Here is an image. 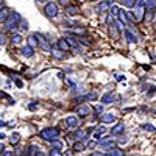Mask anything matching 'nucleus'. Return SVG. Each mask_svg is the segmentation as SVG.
<instances>
[{"mask_svg": "<svg viewBox=\"0 0 156 156\" xmlns=\"http://www.w3.org/2000/svg\"><path fill=\"white\" fill-rule=\"evenodd\" d=\"M39 136H41L44 140L51 142V140H55L59 136V129L58 128H45V129H42V131L39 133Z\"/></svg>", "mask_w": 156, "mask_h": 156, "instance_id": "nucleus-1", "label": "nucleus"}, {"mask_svg": "<svg viewBox=\"0 0 156 156\" xmlns=\"http://www.w3.org/2000/svg\"><path fill=\"white\" fill-rule=\"evenodd\" d=\"M19 22H22V20H20V14H17V12H11L9 17H8V20L5 22V30L11 31Z\"/></svg>", "mask_w": 156, "mask_h": 156, "instance_id": "nucleus-2", "label": "nucleus"}, {"mask_svg": "<svg viewBox=\"0 0 156 156\" xmlns=\"http://www.w3.org/2000/svg\"><path fill=\"white\" fill-rule=\"evenodd\" d=\"M44 12H45V16H47V17H56V16H58V12H59L58 5L53 3V2L45 3V6H44Z\"/></svg>", "mask_w": 156, "mask_h": 156, "instance_id": "nucleus-3", "label": "nucleus"}, {"mask_svg": "<svg viewBox=\"0 0 156 156\" xmlns=\"http://www.w3.org/2000/svg\"><path fill=\"white\" fill-rule=\"evenodd\" d=\"M98 145H100L101 148H105V150L111 151L112 148H115V139H114V137L103 139V140H100V142H98Z\"/></svg>", "mask_w": 156, "mask_h": 156, "instance_id": "nucleus-4", "label": "nucleus"}, {"mask_svg": "<svg viewBox=\"0 0 156 156\" xmlns=\"http://www.w3.org/2000/svg\"><path fill=\"white\" fill-rule=\"evenodd\" d=\"M36 36H37V39H39V45H41L42 50H45V51H51V50H53V48H51V45H50V42H48V39H47L44 34L36 33Z\"/></svg>", "mask_w": 156, "mask_h": 156, "instance_id": "nucleus-5", "label": "nucleus"}, {"mask_svg": "<svg viewBox=\"0 0 156 156\" xmlns=\"http://www.w3.org/2000/svg\"><path fill=\"white\" fill-rule=\"evenodd\" d=\"M145 9H147V6L145 5H137L136 6V12H134V16H136V20H142L144 19V16H145Z\"/></svg>", "mask_w": 156, "mask_h": 156, "instance_id": "nucleus-6", "label": "nucleus"}, {"mask_svg": "<svg viewBox=\"0 0 156 156\" xmlns=\"http://www.w3.org/2000/svg\"><path fill=\"white\" fill-rule=\"evenodd\" d=\"M125 39H126L129 44H136V42H137V36H136L131 30H129V28L125 30Z\"/></svg>", "mask_w": 156, "mask_h": 156, "instance_id": "nucleus-7", "label": "nucleus"}, {"mask_svg": "<svg viewBox=\"0 0 156 156\" xmlns=\"http://www.w3.org/2000/svg\"><path fill=\"white\" fill-rule=\"evenodd\" d=\"M66 125L69 128H76L78 126V117L76 115H67L66 117Z\"/></svg>", "mask_w": 156, "mask_h": 156, "instance_id": "nucleus-8", "label": "nucleus"}, {"mask_svg": "<svg viewBox=\"0 0 156 156\" xmlns=\"http://www.w3.org/2000/svg\"><path fill=\"white\" fill-rule=\"evenodd\" d=\"M100 120H101V123H112V122H115V115L112 112H106L100 117Z\"/></svg>", "mask_w": 156, "mask_h": 156, "instance_id": "nucleus-9", "label": "nucleus"}, {"mask_svg": "<svg viewBox=\"0 0 156 156\" xmlns=\"http://www.w3.org/2000/svg\"><path fill=\"white\" fill-rule=\"evenodd\" d=\"M76 114H78V115H81V117H86V115L90 114V108H89L87 105H81V106H78V108H76Z\"/></svg>", "mask_w": 156, "mask_h": 156, "instance_id": "nucleus-10", "label": "nucleus"}, {"mask_svg": "<svg viewBox=\"0 0 156 156\" xmlns=\"http://www.w3.org/2000/svg\"><path fill=\"white\" fill-rule=\"evenodd\" d=\"M115 100V94L114 92H106L105 95L101 97V103L103 105H108V103H112Z\"/></svg>", "mask_w": 156, "mask_h": 156, "instance_id": "nucleus-11", "label": "nucleus"}, {"mask_svg": "<svg viewBox=\"0 0 156 156\" xmlns=\"http://www.w3.org/2000/svg\"><path fill=\"white\" fill-rule=\"evenodd\" d=\"M58 48L67 53V50L70 48V44L67 42V39H59V41H58Z\"/></svg>", "mask_w": 156, "mask_h": 156, "instance_id": "nucleus-12", "label": "nucleus"}, {"mask_svg": "<svg viewBox=\"0 0 156 156\" xmlns=\"http://www.w3.org/2000/svg\"><path fill=\"white\" fill-rule=\"evenodd\" d=\"M123 133H125V125H122V123L115 125V126L112 128V134H114V136H119V134H123Z\"/></svg>", "mask_w": 156, "mask_h": 156, "instance_id": "nucleus-13", "label": "nucleus"}, {"mask_svg": "<svg viewBox=\"0 0 156 156\" xmlns=\"http://www.w3.org/2000/svg\"><path fill=\"white\" fill-rule=\"evenodd\" d=\"M33 53H34V50H33V47H30V45H25V47H22V55L23 56H33Z\"/></svg>", "mask_w": 156, "mask_h": 156, "instance_id": "nucleus-14", "label": "nucleus"}, {"mask_svg": "<svg viewBox=\"0 0 156 156\" xmlns=\"http://www.w3.org/2000/svg\"><path fill=\"white\" fill-rule=\"evenodd\" d=\"M106 156H125V153H123V150H120V148H112L111 151L106 153Z\"/></svg>", "mask_w": 156, "mask_h": 156, "instance_id": "nucleus-15", "label": "nucleus"}, {"mask_svg": "<svg viewBox=\"0 0 156 156\" xmlns=\"http://www.w3.org/2000/svg\"><path fill=\"white\" fill-rule=\"evenodd\" d=\"M37 151H39V148H37L36 145H31V147L27 148V153H25V156H36Z\"/></svg>", "mask_w": 156, "mask_h": 156, "instance_id": "nucleus-16", "label": "nucleus"}, {"mask_svg": "<svg viewBox=\"0 0 156 156\" xmlns=\"http://www.w3.org/2000/svg\"><path fill=\"white\" fill-rule=\"evenodd\" d=\"M51 55H53L55 58H58V59H64V58H66V51H62V50H51Z\"/></svg>", "mask_w": 156, "mask_h": 156, "instance_id": "nucleus-17", "label": "nucleus"}, {"mask_svg": "<svg viewBox=\"0 0 156 156\" xmlns=\"http://www.w3.org/2000/svg\"><path fill=\"white\" fill-rule=\"evenodd\" d=\"M37 44H39V39H37V36H36V34H33V36H30V37H28V45H30V47H33V48H34Z\"/></svg>", "mask_w": 156, "mask_h": 156, "instance_id": "nucleus-18", "label": "nucleus"}, {"mask_svg": "<svg viewBox=\"0 0 156 156\" xmlns=\"http://www.w3.org/2000/svg\"><path fill=\"white\" fill-rule=\"evenodd\" d=\"M136 0H123L122 2V5L123 6H126V8H136Z\"/></svg>", "mask_w": 156, "mask_h": 156, "instance_id": "nucleus-19", "label": "nucleus"}, {"mask_svg": "<svg viewBox=\"0 0 156 156\" xmlns=\"http://www.w3.org/2000/svg\"><path fill=\"white\" fill-rule=\"evenodd\" d=\"M142 128H144L145 131H150V133H154L156 131L154 125H151V123H144V125H142Z\"/></svg>", "mask_w": 156, "mask_h": 156, "instance_id": "nucleus-20", "label": "nucleus"}, {"mask_svg": "<svg viewBox=\"0 0 156 156\" xmlns=\"http://www.w3.org/2000/svg\"><path fill=\"white\" fill-rule=\"evenodd\" d=\"M114 25L117 27V30H126L125 25H123V22H122L120 19H114Z\"/></svg>", "mask_w": 156, "mask_h": 156, "instance_id": "nucleus-21", "label": "nucleus"}, {"mask_svg": "<svg viewBox=\"0 0 156 156\" xmlns=\"http://www.w3.org/2000/svg\"><path fill=\"white\" fill-rule=\"evenodd\" d=\"M73 150H75V151H83V150H84V144H81L80 140L75 142V144H73Z\"/></svg>", "mask_w": 156, "mask_h": 156, "instance_id": "nucleus-22", "label": "nucleus"}, {"mask_svg": "<svg viewBox=\"0 0 156 156\" xmlns=\"http://www.w3.org/2000/svg\"><path fill=\"white\" fill-rule=\"evenodd\" d=\"M11 42L14 44V45H16V44H20V42H22V36H20V34H14V36L11 37Z\"/></svg>", "mask_w": 156, "mask_h": 156, "instance_id": "nucleus-23", "label": "nucleus"}, {"mask_svg": "<svg viewBox=\"0 0 156 156\" xmlns=\"http://www.w3.org/2000/svg\"><path fill=\"white\" fill-rule=\"evenodd\" d=\"M111 14L114 16V19H117V16H120V9L117 6H111Z\"/></svg>", "mask_w": 156, "mask_h": 156, "instance_id": "nucleus-24", "label": "nucleus"}, {"mask_svg": "<svg viewBox=\"0 0 156 156\" xmlns=\"http://www.w3.org/2000/svg\"><path fill=\"white\" fill-rule=\"evenodd\" d=\"M8 11L6 9H2V12H0V20H2V22H6L8 20Z\"/></svg>", "mask_w": 156, "mask_h": 156, "instance_id": "nucleus-25", "label": "nucleus"}, {"mask_svg": "<svg viewBox=\"0 0 156 156\" xmlns=\"http://www.w3.org/2000/svg\"><path fill=\"white\" fill-rule=\"evenodd\" d=\"M51 145H53V148L61 150V148H62V142H61V140H58V139H55V140H51Z\"/></svg>", "mask_w": 156, "mask_h": 156, "instance_id": "nucleus-26", "label": "nucleus"}, {"mask_svg": "<svg viewBox=\"0 0 156 156\" xmlns=\"http://www.w3.org/2000/svg\"><path fill=\"white\" fill-rule=\"evenodd\" d=\"M109 5H111V2H103V3H100V5H98V11H105V9H108Z\"/></svg>", "mask_w": 156, "mask_h": 156, "instance_id": "nucleus-27", "label": "nucleus"}, {"mask_svg": "<svg viewBox=\"0 0 156 156\" xmlns=\"http://www.w3.org/2000/svg\"><path fill=\"white\" fill-rule=\"evenodd\" d=\"M48 156H64V154H62V153H61V150H58V148H51Z\"/></svg>", "mask_w": 156, "mask_h": 156, "instance_id": "nucleus-28", "label": "nucleus"}, {"mask_svg": "<svg viewBox=\"0 0 156 156\" xmlns=\"http://www.w3.org/2000/svg\"><path fill=\"white\" fill-rule=\"evenodd\" d=\"M145 6H147V9H148L150 12H153V9H154V6H156V2H154V0H150Z\"/></svg>", "mask_w": 156, "mask_h": 156, "instance_id": "nucleus-29", "label": "nucleus"}, {"mask_svg": "<svg viewBox=\"0 0 156 156\" xmlns=\"http://www.w3.org/2000/svg\"><path fill=\"white\" fill-rule=\"evenodd\" d=\"M76 11H78L76 6H66V12H67V14H75Z\"/></svg>", "mask_w": 156, "mask_h": 156, "instance_id": "nucleus-30", "label": "nucleus"}, {"mask_svg": "<svg viewBox=\"0 0 156 156\" xmlns=\"http://www.w3.org/2000/svg\"><path fill=\"white\" fill-rule=\"evenodd\" d=\"M19 140H20V136L19 134H12L11 136V142H12V144H17Z\"/></svg>", "mask_w": 156, "mask_h": 156, "instance_id": "nucleus-31", "label": "nucleus"}, {"mask_svg": "<svg viewBox=\"0 0 156 156\" xmlns=\"http://www.w3.org/2000/svg\"><path fill=\"white\" fill-rule=\"evenodd\" d=\"M76 137H78V140H81V139L86 137V133L84 131H76Z\"/></svg>", "mask_w": 156, "mask_h": 156, "instance_id": "nucleus-32", "label": "nucleus"}, {"mask_svg": "<svg viewBox=\"0 0 156 156\" xmlns=\"http://www.w3.org/2000/svg\"><path fill=\"white\" fill-rule=\"evenodd\" d=\"M76 41H80V42H81L83 45H90V42L87 41V39H86V37H80V39H76Z\"/></svg>", "mask_w": 156, "mask_h": 156, "instance_id": "nucleus-33", "label": "nucleus"}, {"mask_svg": "<svg viewBox=\"0 0 156 156\" xmlns=\"http://www.w3.org/2000/svg\"><path fill=\"white\" fill-rule=\"evenodd\" d=\"M97 133H100V134H105V133H106V128H105V125L98 126V128H97Z\"/></svg>", "mask_w": 156, "mask_h": 156, "instance_id": "nucleus-34", "label": "nucleus"}, {"mask_svg": "<svg viewBox=\"0 0 156 156\" xmlns=\"http://www.w3.org/2000/svg\"><path fill=\"white\" fill-rule=\"evenodd\" d=\"M73 33H75V34H81V36H84V34H86V31H84V30H81V28H75V30H73Z\"/></svg>", "mask_w": 156, "mask_h": 156, "instance_id": "nucleus-35", "label": "nucleus"}, {"mask_svg": "<svg viewBox=\"0 0 156 156\" xmlns=\"http://www.w3.org/2000/svg\"><path fill=\"white\" fill-rule=\"evenodd\" d=\"M20 30H28V23L25 22V20L20 22Z\"/></svg>", "mask_w": 156, "mask_h": 156, "instance_id": "nucleus-36", "label": "nucleus"}, {"mask_svg": "<svg viewBox=\"0 0 156 156\" xmlns=\"http://www.w3.org/2000/svg\"><path fill=\"white\" fill-rule=\"evenodd\" d=\"M28 109H30V111H36V109H37V105H36V103H30Z\"/></svg>", "mask_w": 156, "mask_h": 156, "instance_id": "nucleus-37", "label": "nucleus"}, {"mask_svg": "<svg viewBox=\"0 0 156 156\" xmlns=\"http://www.w3.org/2000/svg\"><path fill=\"white\" fill-rule=\"evenodd\" d=\"M69 2H70V0H58V3H59V5H64V6H67Z\"/></svg>", "mask_w": 156, "mask_h": 156, "instance_id": "nucleus-38", "label": "nucleus"}, {"mask_svg": "<svg viewBox=\"0 0 156 156\" xmlns=\"http://www.w3.org/2000/svg\"><path fill=\"white\" fill-rule=\"evenodd\" d=\"M14 83H16V86H17V87H22V86H23V83H22L20 80H17V78H14Z\"/></svg>", "mask_w": 156, "mask_h": 156, "instance_id": "nucleus-39", "label": "nucleus"}, {"mask_svg": "<svg viewBox=\"0 0 156 156\" xmlns=\"http://www.w3.org/2000/svg\"><path fill=\"white\" fill-rule=\"evenodd\" d=\"M90 156H106V153H100V151H95V153H90Z\"/></svg>", "mask_w": 156, "mask_h": 156, "instance_id": "nucleus-40", "label": "nucleus"}, {"mask_svg": "<svg viewBox=\"0 0 156 156\" xmlns=\"http://www.w3.org/2000/svg\"><path fill=\"white\" fill-rule=\"evenodd\" d=\"M0 42H2V45L5 44V36H3V34H2V36H0Z\"/></svg>", "mask_w": 156, "mask_h": 156, "instance_id": "nucleus-41", "label": "nucleus"}, {"mask_svg": "<svg viewBox=\"0 0 156 156\" xmlns=\"http://www.w3.org/2000/svg\"><path fill=\"white\" fill-rule=\"evenodd\" d=\"M36 156H45V153H44V151H41V150H39V151H37V154H36Z\"/></svg>", "mask_w": 156, "mask_h": 156, "instance_id": "nucleus-42", "label": "nucleus"}, {"mask_svg": "<svg viewBox=\"0 0 156 156\" xmlns=\"http://www.w3.org/2000/svg\"><path fill=\"white\" fill-rule=\"evenodd\" d=\"M117 80H119V81H123V80H125V76H123V75H120V76H117Z\"/></svg>", "mask_w": 156, "mask_h": 156, "instance_id": "nucleus-43", "label": "nucleus"}, {"mask_svg": "<svg viewBox=\"0 0 156 156\" xmlns=\"http://www.w3.org/2000/svg\"><path fill=\"white\" fill-rule=\"evenodd\" d=\"M5 156H11V151H5Z\"/></svg>", "mask_w": 156, "mask_h": 156, "instance_id": "nucleus-44", "label": "nucleus"}, {"mask_svg": "<svg viewBox=\"0 0 156 156\" xmlns=\"http://www.w3.org/2000/svg\"><path fill=\"white\" fill-rule=\"evenodd\" d=\"M36 2H37V3H41V2H44V0H36Z\"/></svg>", "mask_w": 156, "mask_h": 156, "instance_id": "nucleus-45", "label": "nucleus"}, {"mask_svg": "<svg viewBox=\"0 0 156 156\" xmlns=\"http://www.w3.org/2000/svg\"><path fill=\"white\" fill-rule=\"evenodd\" d=\"M154 23H156V16H154Z\"/></svg>", "mask_w": 156, "mask_h": 156, "instance_id": "nucleus-46", "label": "nucleus"}, {"mask_svg": "<svg viewBox=\"0 0 156 156\" xmlns=\"http://www.w3.org/2000/svg\"><path fill=\"white\" fill-rule=\"evenodd\" d=\"M105 2H111V0H105Z\"/></svg>", "mask_w": 156, "mask_h": 156, "instance_id": "nucleus-47", "label": "nucleus"}, {"mask_svg": "<svg viewBox=\"0 0 156 156\" xmlns=\"http://www.w3.org/2000/svg\"><path fill=\"white\" fill-rule=\"evenodd\" d=\"M119 2H120V3H122V2H123V0H119Z\"/></svg>", "mask_w": 156, "mask_h": 156, "instance_id": "nucleus-48", "label": "nucleus"}]
</instances>
